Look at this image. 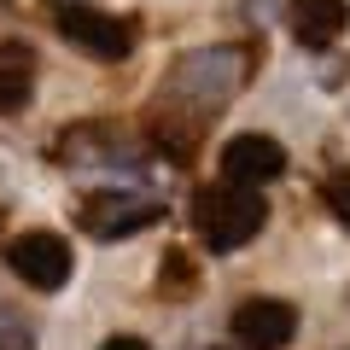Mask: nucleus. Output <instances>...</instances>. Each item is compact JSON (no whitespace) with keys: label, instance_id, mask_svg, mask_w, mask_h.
<instances>
[{"label":"nucleus","instance_id":"10","mask_svg":"<svg viewBox=\"0 0 350 350\" xmlns=\"http://www.w3.org/2000/svg\"><path fill=\"white\" fill-rule=\"evenodd\" d=\"M0 350H36V321L12 304H0Z\"/></svg>","mask_w":350,"mask_h":350},{"label":"nucleus","instance_id":"3","mask_svg":"<svg viewBox=\"0 0 350 350\" xmlns=\"http://www.w3.org/2000/svg\"><path fill=\"white\" fill-rule=\"evenodd\" d=\"M53 24H59V36L70 41V47L94 53V59H129V53H135V24H123V18L100 12V6H82V0H64Z\"/></svg>","mask_w":350,"mask_h":350},{"label":"nucleus","instance_id":"2","mask_svg":"<svg viewBox=\"0 0 350 350\" xmlns=\"http://www.w3.org/2000/svg\"><path fill=\"white\" fill-rule=\"evenodd\" d=\"M245 64L251 53L245 47H211V53H187L175 64V94H187L193 111H211V105L234 100L239 82H245Z\"/></svg>","mask_w":350,"mask_h":350},{"label":"nucleus","instance_id":"13","mask_svg":"<svg viewBox=\"0 0 350 350\" xmlns=\"http://www.w3.org/2000/svg\"><path fill=\"white\" fill-rule=\"evenodd\" d=\"M59 6H64V0H59Z\"/></svg>","mask_w":350,"mask_h":350},{"label":"nucleus","instance_id":"5","mask_svg":"<svg viewBox=\"0 0 350 350\" xmlns=\"http://www.w3.org/2000/svg\"><path fill=\"white\" fill-rule=\"evenodd\" d=\"M222 175L234 181V187H269V181H280L286 175V146L269 135H234L222 146Z\"/></svg>","mask_w":350,"mask_h":350},{"label":"nucleus","instance_id":"9","mask_svg":"<svg viewBox=\"0 0 350 350\" xmlns=\"http://www.w3.org/2000/svg\"><path fill=\"white\" fill-rule=\"evenodd\" d=\"M29 94H36V53L24 41H0V105L18 111Z\"/></svg>","mask_w":350,"mask_h":350},{"label":"nucleus","instance_id":"6","mask_svg":"<svg viewBox=\"0 0 350 350\" xmlns=\"http://www.w3.org/2000/svg\"><path fill=\"white\" fill-rule=\"evenodd\" d=\"M152 222H158V204L140 199V193H94L82 204V228L94 239H129V234H140Z\"/></svg>","mask_w":350,"mask_h":350},{"label":"nucleus","instance_id":"8","mask_svg":"<svg viewBox=\"0 0 350 350\" xmlns=\"http://www.w3.org/2000/svg\"><path fill=\"white\" fill-rule=\"evenodd\" d=\"M286 24H292V36L304 47H333L345 36V24H350V6L345 0H292Z\"/></svg>","mask_w":350,"mask_h":350},{"label":"nucleus","instance_id":"7","mask_svg":"<svg viewBox=\"0 0 350 350\" xmlns=\"http://www.w3.org/2000/svg\"><path fill=\"white\" fill-rule=\"evenodd\" d=\"M298 333V310L280 298H245L234 310V338L245 350H286Z\"/></svg>","mask_w":350,"mask_h":350},{"label":"nucleus","instance_id":"11","mask_svg":"<svg viewBox=\"0 0 350 350\" xmlns=\"http://www.w3.org/2000/svg\"><path fill=\"white\" fill-rule=\"evenodd\" d=\"M321 199H327V211L338 216V228H350V170H333L321 181Z\"/></svg>","mask_w":350,"mask_h":350},{"label":"nucleus","instance_id":"1","mask_svg":"<svg viewBox=\"0 0 350 350\" xmlns=\"http://www.w3.org/2000/svg\"><path fill=\"white\" fill-rule=\"evenodd\" d=\"M262 222H269V204H262V193H251V187L222 181V187H199L193 193V228H199V239L211 251H239L245 239L262 234Z\"/></svg>","mask_w":350,"mask_h":350},{"label":"nucleus","instance_id":"4","mask_svg":"<svg viewBox=\"0 0 350 350\" xmlns=\"http://www.w3.org/2000/svg\"><path fill=\"white\" fill-rule=\"evenodd\" d=\"M6 269L36 292H59L70 280V245L59 234H18L6 245Z\"/></svg>","mask_w":350,"mask_h":350},{"label":"nucleus","instance_id":"12","mask_svg":"<svg viewBox=\"0 0 350 350\" xmlns=\"http://www.w3.org/2000/svg\"><path fill=\"white\" fill-rule=\"evenodd\" d=\"M100 350H146V338H135V333H123V338H105Z\"/></svg>","mask_w":350,"mask_h":350}]
</instances>
